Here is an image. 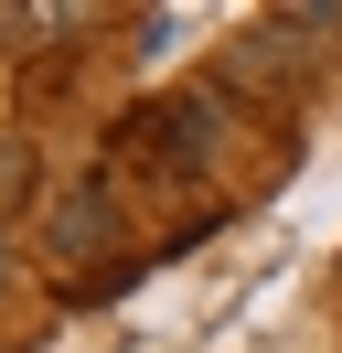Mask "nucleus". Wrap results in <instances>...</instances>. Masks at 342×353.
Listing matches in <instances>:
<instances>
[{"instance_id": "f257e3e1", "label": "nucleus", "mask_w": 342, "mask_h": 353, "mask_svg": "<svg viewBox=\"0 0 342 353\" xmlns=\"http://www.w3.org/2000/svg\"><path fill=\"white\" fill-rule=\"evenodd\" d=\"M107 246H118V193L107 182H75L54 203V257H107Z\"/></svg>"}, {"instance_id": "f03ea898", "label": "nucleus", "mask_w": 342, "mask_h": 353, "mask_svg": "<svg viewBox=\"0 0 342 353\" xmlns=\"http://www.w3.org/2000/svg\"><path fill=\"white\" fill-rule=\"evenodd\" d=\"M32 139H21V129H0V214H21V203H32Z\"/></svg>"}, {"instance_id": "7ed1b4c3", "label": "nucleus", "mask_w": 342, "mask_h": 353, "mask_svg": "<svg viewBox=\"0 0 342 353\" xmlns=\"http://www.w3.org/2000/svg\"><path fill=\"white\" fill-rule=\"evenodd\" d=\"M0 300H11V246H0Z\"/></svg>"}]
</instances>
